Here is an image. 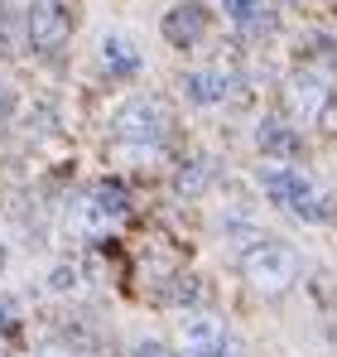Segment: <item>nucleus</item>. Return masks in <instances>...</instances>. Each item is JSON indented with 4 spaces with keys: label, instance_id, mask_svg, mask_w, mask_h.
I'll return each instance as SVG.
<instances>
[{
    "label": "nucleus",
    "instance_id": "f257e3e1",
    "mask_svg": "<svg viewBox=\"0 0 337 357\" xmlns=\"http://www.w3.org/2000/svg\"><path fill=\"white\" fill-rule=\"evenodd\" d=\"M241 271H246V280H251L260 295H284V290L299 280V256H294V246H284V241H260V246H251V251L241 256Z\"/></svg>",
    "mask_w": 337,
    "mask_h": 357
},
{
    "label": "nucleus",
    "instance_id": "f03ea898",
    "mask_svg": "<svg viewBox=\"0 0 337 357\" xmlns=\"http://www.w3.org/2000/svg\"><path fill=\"white\" fill-rule=\"evenodd\" d=\"M260 183H265V193H270L280 208H289L294 218H304V222H323V218H328V198H323L304 174H294V169H265Z\"/></svg>",
    "mask_w": 337,
    "mask_h": 357
},
{
    "label": "nucleus",
    "instance_id": "7ed1b4c3",
    "mask_svg": "<svg viewBox=\"0 0 337 357\" xmlns=\"http://www.w3.org/2000/svg\"><path fill=\"white\" fill-rule=\"evenodd\" d=\"M168 126H173V116L159 97H135L116 112V135L130 145H159L168 135Z\"/></svg>",
    "mask_w": 337,
    "mask_h": 357
},
{
    "label": "nucleus",
    "instance_id": "20e7f679",
    "mask_svg": "<svg viewBox=\"0 0 337 357\" xmlns=\"http://www.w3.org/2000/svg\"><path fill=\"white\" fill-rule=\"evenodd\" d=\"M284 107H289L294 116H304V121L323 116V112L333 107V77H328L323 68L304 63V68L284 82Z\"/></svg>",
    "mask_w": 337,
    "mask_h": 357
},
{
    "label": "nucleus",
    "instance_id": "39448f33",
    "mask_svg": "<svg viewBox=\"0 0 337 357\" xmlns=\"http://www.w3.org/2000/svg\"><path fill=\"white\" fill-rule=\"evenodd\" d=\"M68 34H72V15L63 0H34L29 5V44L39 59H58Z\"/></svg>",
    "mask_w": 337,
    "mask_h": 357
},
{
    "label": "nucleus",
    "instance_id": "423d86ee",
    "mask_svg": "<svg viewBox=\"0 0 337 357\" xmlns=\"http://www.w3.org/2000/svg\"><path fill=\"white\" fill-rule=\"evenodd\" d=\"M207 10L198 5V0H183V5H173L164 15V39L173 49H198L203 39H207Z\"/></svg>",
    "mask_w": 337,
    "mask_h": 357
},
{
    "label": "nucleus",
    "instance_id": "0eeeda50",
    "mask_svg": "<svg viewBox=\"0 0 337 357\" xmlns=\"http://www.w3.org/2000/svg\"><path fill=\"white\" fill-rule=\"evenodd\" d=\"M92 222L97 227H107V222H120L125 213H130V193H125V183L120 178H102L97 188H92Z\"/></svg>",
    "mask_w": 337,
    "mask_h": 357
},
{
    "label": "nucleus",
    "instance_id": "6e6552de",
    "mask_svg": "<svg viewBox=\"0 0 337 357\" xmlns=\"http://www.w3.org/2000/svg\"><path fill=\"white\" fill-rule=\"evenodd\" d=\"M256 145H260L265 155H275V160H294V155L304 150L299 130H294V126H289L284 116H265V121H260V130H256Z\"/></svg>",
    "mask_w": 337,
    "mask_h": 357
},
{
    "label": "nucleus",
    "instance_id": "1a4fd4ad",
    "mask_svg": "<svg viewBox=\"0 0 337 357\" xmlns=\"http://www.w3.org/2000/svg\"><path fill=\"white\" fill-rule=\"evenodd\" d=\"M183 92H188V102L212 107V102H226L231 77H226V73H188V77H183Z\"/></svg>",
    "mask_w": 337,
    "mask_h": 357
},
{
    "label": "nucleus",
    "instance_id": "9d476101",
    "mask_svg": "<svg viewBox=\"0 0 337 357\" xmlns=\"http://www.w3.org/2000/svg\"><path fill=\"white\" fill-rule=\"evenodd\" d=\"M212 174H217V165H212L207 155H188V160L178 165V178H173V188H178L183 198H198V193L212 183Z\"/></svg>",
    "mask_w": 337,
    "mask_h": 357
},
{
    "label": "nucleus",
    "instance_id": "9b49d317",
    "mask_svg": "<svg viewBox=\"0 0 337 357\" xmlns=\"http://www.w3.org/2000/svg\"><path fill=\"white\" fill-rule=\"evenodd\" d=\"M102 63L111 68L116 77H130V73L140 68V54H135V44H130V39H120V34H107V39H102Z\"/></svg>",
    "mask_w": 337,
    "mask_h": 357
},
{
    "label": "nucleus",
    "instance_id": "f8f14e48",
    "mask_svg": "<svg viewBox=\"0 0 337 357\" xmlns=\"http://www.w3.org/2000/svg\"><path fill=\"white\" fill-rule=\"evenodd\" d=\"M304 63H313V68H323L328 77H337V39L308 34V39H304Z\"/></svg>",
    "mask_w": 337,
    "mask_h": 357
},
{
    "label": "nucleus",
    "instance_id": "ddd939ff",
    "mask_svg": "<svg viewBox=\"0 0 337 357\" xmlns=\"http://www.w3.org/2000/svg\"><path fill=\"white\" fill-rule=\"evenodd\" d=\"M15 338H19V309L15 299H0V353H10Z\"/></svg>",
    "mask_w": 337,
    "mask_h": 357
},
{
    "label": "nucleus",
    "instance_id": "4468645a",
    "mask_svg": "<svg viewBox=\"0 0 337 357\" xmlns=\"http://www.w3.org/2000/svg\"><path fill=\"white\" fill-rule=\"evenodd\" d=\"M226 15L241 20V24H251V20L260 15V0H226Z\"/></svg>",
    "mask_w": 337,
    "mask_h": 357
},
{
    "label": "nucleus",
    "instance_id": "2eb2a0df",
    "mask_svg": "<svg viewBox=\"0 0 337 357\" xmlns=\"http://www.w3.org/2000/svg\"><path fill=\"white\" fill-rule=\"evenodd\" d=\"M135 357H178L173 348H164V343H140L135 348Z\"/></svg>",
    "mask_w": 337,
    "mask_h": 357
},
{
    "label": "nucleus",
    "instance_id": "dca6fc26",
    "mask_svg": "<svg viewBox=\"0 0 337 357\" xmlns=\"http://www.w3.org/2000/svg\"><path fill=\"white\" fill-rule=\"evenodd\" d=\"M188 357H231V353H226V343H217V348H203V353H188Z\"/></svg>",
    "mask_w": 337,
    "mask_h": 357
},
{
    "label": "nucleus",
    "instance_id": "f3484780",
    "mask_svg": "<svg viewBox=\"0 0 337 357\" xmlns=\"http://www.w3.org/2000/svg\"><path fill=\"white\" fill-rule=\"evenodd\" d=\"M39 357H72V353H63V348H44Z\"/></svg>",
    "mask_w": 337,
    "mask_h": 357
},
{
    "label": "nucleus",
    "instance_id": "a211bd4d",
    "mask_svg": "<svg viewBox=\"0 0 337 357\" xmlns=\"http://www.w3.org/2000/svg\"><path fill=\"white\" fill-rule=\"evenodd\" d=\"M0 34H5V5H0Z\"/></svg>",
    "mask_w": 337,
    "mask_h": 357
},
{
    "label": "nucleus",
    "instance_id": "6ab92c4d",
    "mask_svg": "<svg viewBox=\"0 0 337 357\" xmlns=\"http://www.w3.org/2000/svg\"><path fill=\"white\" fill-rule=\"evenodd\" d=\"M0 261H5V251H0Z\"/></svg>",
    "mask_w": 337,
    "mask_h": 357
}]
</instances>
